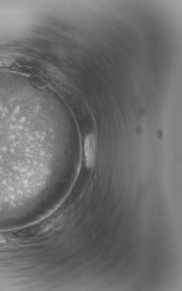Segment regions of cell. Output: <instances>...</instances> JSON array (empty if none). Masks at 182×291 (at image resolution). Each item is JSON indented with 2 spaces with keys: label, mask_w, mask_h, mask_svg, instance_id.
Listing matches in <instances>:
<instances>
[{
  "label": "cell",
  "mask_w": 182,
  "mask_h": 291,
  "mask_svg": "<svg viewBox=\"0 0 182 291\" xmlns=\"http://www.w3.org/2000/svg\"><path fill=\"white\" fill-rule=\"evenodd\" d=\"M84 146L86 165L87 167L91 168L94 165L96 154V141L94 135L87 136Z\"/></svg>",
  "instance_id": "obj_1"
}]
</instances>
